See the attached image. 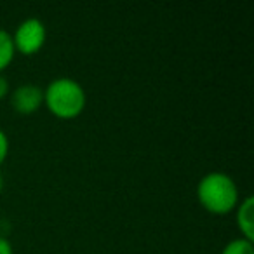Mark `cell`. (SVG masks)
I'll list each match as a JSON object with an SVG mask.
<instances>
[{
    "instance_id": "obj_1",
    "label": "cell",
    "mask_w": 254,
    "mask_h": 254,
    "mask_svg": "<svg viewBox=\"0 0 254 254\" xmlns=\"http://www.w3.org/2000/svg\"><path fill=\"white\" fill-rule=\"evenodd\" d=\"M198 200L211 212H228L239 202V188L232 176L221 171L207 173L197 187Z\"/></svg>"
},
{
    "instance_id": "obj_2",
    "label": "cell",
    "mask_w": 254,
    "mask_h": 254,
    "mask_svg": "<svg viewBox=\"0 0 254 254\" xmlns=\"http://www.w3.org/2000/svg\"><path fill=\"white\" fill-rule=\"evenodd\" d=\"M44 99L54 115L71 119L85 106V91L75 78L58 77L49 82Z\"/></svg>"
},
{
    "instance_id": "obj_3",
    "label": "cell",
    "mask_w": 254,
    "mask_h": 254,
    "mask_svg": "<svg viewBox=\"0 0 254 254\" xmlns=\"http://www.w3.org/2000/svg\"><path fill=\"white\" fill-rule=\"evenodd\" d=\"M44 40H46V25L42 23V19L33 18V16L19 23L14 37H12L16 49H19L21 53L26 54L39 51L42 47Z\"/></svg>"
},
{
    "instance_id": "obj_4",
    "label": "cell",
    "mask_w": 254,
    "mask_h": 254,
    "mask_svg": "<svg viewBox=\"0 0 254 254\" xmlns=\"http://www.w3.org/2000/svg\"><path fill=\"white\" fill-rule=\"evenodd\" d=\"M44 101V91L37 84H21L12 91L11 103L16 112L19 113H32L42 105Z\"/></svg>"
},
{
    "instance_id": "obj_5",
    "label": "cell",
    "mask_w": 254,
    "mask_h": 254,
    "mask_svg": "<svg viewBox=\"0 0 254 254\" xmlns=\"http://www.w3.org/2000/svg\"><path fill=\"white\" fill-rule=\"evenodd\" d=\"M253 209H254V198L247 195L242 202H240L239 209H237V221H239V228L242 230L244 237L253 240L254 237V218H253Z\"/></svg>"
},
{
    "instance_id": "obj_6",
    "label": "cell",
    "mask_w": 254,
    "mask_h": 254,
    "mask_svg": "<svg viewBox=\"0 0 254 254\" xmlns=\"http://www.w3.org/2000/svg\"><path fill=\"white\" fill-rule=\"evenodd\" d=\"M14 42H12V35L5 32L4 28H0V70H4L9 63H11L12 56H14Z\"/></svg>"
},
{
    "instance_id": "obj_7",
    "label": "cell",
    "mask_w": 254,
    "mask_h": 254,
    "mask_svg": "<svg viewBox=\"0 0 254 254\" xmlns=\"http://www.w3.org/2000/svg\"><path fill=\"white\" fill-rule=\"evenodd\" d=\"M221 254H254L253 240L240 237V239H233L223 247Z\"/></svg>"
},
{
    "instance_id": "obj_8",
    "label": "cell",
    "mask_w": 254,
    "mask_h": 254,
    "mask_svg": "<svg viewBox=\"0 0 254 254\" xmlns=\"http://www.w3.org/2000/svg\"><path fill=\"white\" fill-rule=\"evenodd\" d=\"M9 152V139H7V134H5L2 129H0V162L5 159Z\"/></svg>"
},
{
    "instance_id": "obj_9",
    "label": "cell",
    "mask_w": 254,
    "mask_h": 254,
    "mask_svg": "<svg viewBox=\"0 0 254 254\" xmlns=\"http://www.w3.org/2000/svg\"><path fill=\"white\" fill-rule=\"evenodd\" d=\"M0 254H12V246L4 235H0Z\"/></svg>"
},
{
    "instance_id": "obj_10",
    "label": "cell",
    "mask_w": 254,
    "mask_h": 254,
    "mask_svg": "<svg viewBox=\"0 0 254 254\" xmlns=\"http://www.w3.org/2000/svg\"><path fill=\"white\" fill-rule=\"evenodd\" d=\"M7 91H9V80L0 73V98H4L7 94Z\"/></svg>"
},
{
    "instance_id": "obj_11",
    "label": "cell",
    "mask_w": 254,
    "mask_h": 254,
    "mask_svg": "<svg viewBox=\"0 0 254 254\" xmlns=\"http://www.w3.org/2000/svg\"><path fill=\"white\" fill-rule=\"evenodd\" d=\"M4 188V180H2V174H0V190Z\"/></svg>"
}]
</instances>
